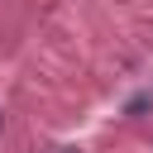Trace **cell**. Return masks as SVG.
I'll use <instances>...</instances> for the list:
<instances>
[]
</instances>
